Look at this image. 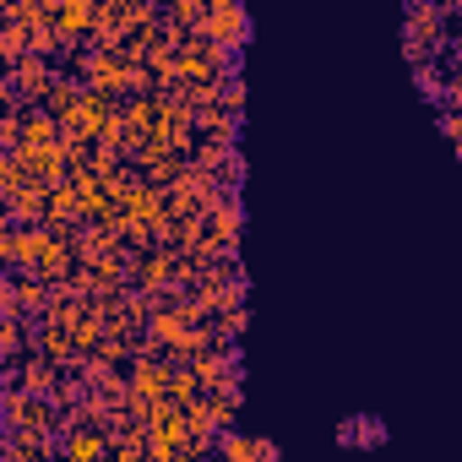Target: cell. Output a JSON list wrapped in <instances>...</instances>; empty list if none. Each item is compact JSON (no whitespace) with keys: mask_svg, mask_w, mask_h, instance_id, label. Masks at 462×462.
Returning a JSON list of instances; mask_svg holds the SVG:
<instances>
[{"mask_svg":"<svg viewBox=\"0 0 462 462\" xmlns=\"http://www.w3.org/2000/svg\"><path fill=\"white\" fill-rule=\"evenodd\" d=\"M332 440H337L343 451H375V446L392 440V424H386L381 413H343Z\"/></svg>","mask_w":462,"mask_h":462,"instance_id":"obj_1","label":"cell"}]
</instances>
